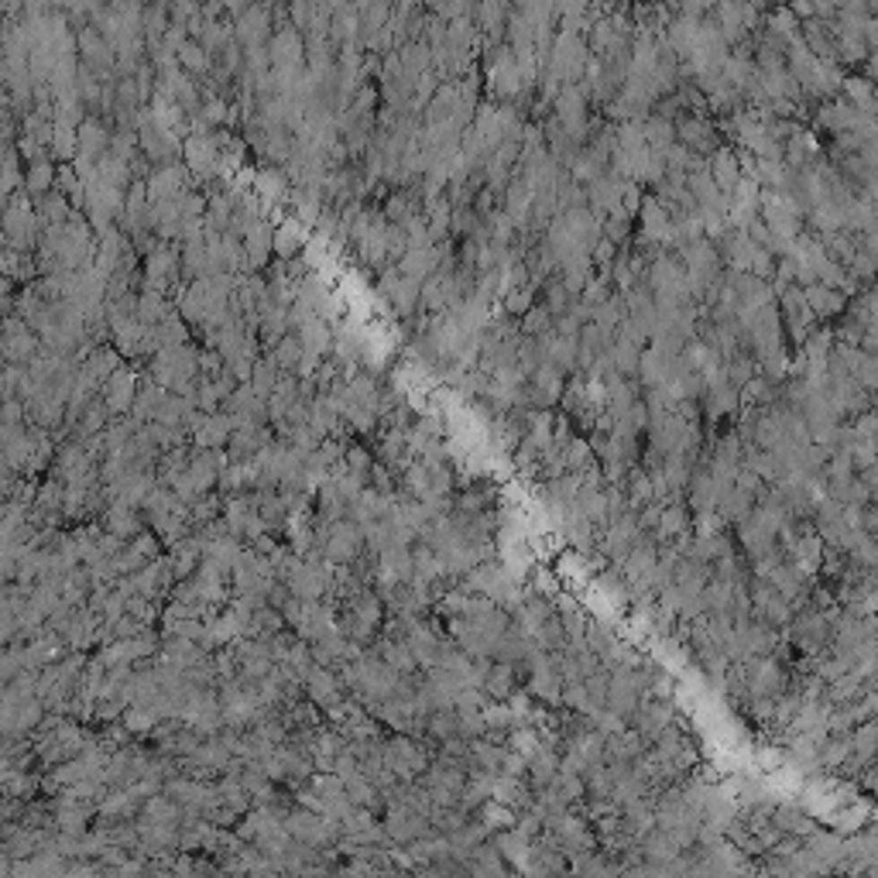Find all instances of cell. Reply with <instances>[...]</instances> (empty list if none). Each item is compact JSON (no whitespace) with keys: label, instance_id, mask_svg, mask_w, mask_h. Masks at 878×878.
Segmentation results:
<instances>
[{"label":"cell","instance_id":"6da1fadb","mask_svg":"<svg viewBox=\"0 0 878 878\" xmlns=\"http://www.w3.org/2000/svg\"><path fill=\"white\" fill-rule=\"evenodd\" d=\"M742 676L748 697H779L789 686V673L776 656H752L742 659Z\"/></svg>","mask_w":878,"mask_h":878},{"label":"cell","instance_id":"7a4b0ae2","mask_svg":"<svg viewBox=\"0 0 878 878\" xmlns=\"http://www.w3.org/2000/svg\"><path fill=\"white\" fill-rule=\"evenodd\" d=\"M549 103H552V117L560 120L566 131L584 144L587 141V93L580 90V83H563Z\"/></svg>","mask_w":878,"mask_h":878},{"label":"cell","instance_id":"3957f363","mask_svg":"<svg viewBox=\"0 0 878 878\" xmlns=\"http://www.w3.org/2000/svg\"><path fill=\"white\" fill-rule=\"evenodd\" d=\"M676 124V141L690 148L693 155H714L717 148H721V131H717V124H710L707 117H697V114H680V117L673 120Z\"/></svg>","mask_w":878,"mask_h":878},{"label":"cell","instance_id":"277c9868","mask_svg":"<svg viewBox=\"0 0 878 878\" xmlns=\"http://www.w3.org/2000/svg\"><path fill=\"white\" fill-rule=\"evenodd\" d=\"M381 827H385V838H388L391 844H412V840L432 834L430 817L409 810L405 803H388V817H385Z\"/></svg>","mask_w":878,"mask_h":878},{"label":"cell","instance_id":"5b68a950","mask_svg":"<svg viewBox=\"0 0 878 878\" xmlns=\"http://www.w3.org/2000/svg\"><path fill=\"white\" fill-rule=\"evenodd\" d=\"M676 714H680V707H676V700H659V697H642L639 700V707L631 710V727L642 735L645 742L652 744V738L663 731L665 724H673L676 721Z\"/></svg>","mask_w":878,"mask_h":878},{"label":"cell","instance_id":"8992f818","mask_svg":"<svg viewBox=\"0 0 878 878\" xmlns=\"http://www.w3.org/2000/svg\"><path fill=\"white\" fill-rule=\"evenodd\" d=\"M639 220H642V230H639V244L642 248H669V227H673V220H669V210H665L656 196L642 199Z\"/></svg>","mask_w":878,"mask_h":878},{"label":"cell","instance_id":"52a82bcc","mask_svg":"<svg viewBox=\"0 0 878 878\" xmlns=\"http://www.w3.org/2000/svg\"><path fill=\"white\" fill-rule=\"evenodd\" d=\"M628 178H618L614 172H604V176H597L594 182H587V210L597 216V220H604L607 213H614V210H622V189H625Z\"/></svg>","mask_w":878,"mask_h":878},{"label":"cell","instance_id":"ba28073f","mask_svg":"<svg viewBox=\"0 0 878 878\" xmlns=\"http://www.w3.org/2000/svg\"><path fill=\"white\" fill-rule=\"evenodd\" d=\"M868 117H872V114H861V110H855L848 100L830 97L817 110V117H813V120H817V127L830 131V135H844V131H858Z\"/></svg>","mask_w":878,"mask_h":878},{"label":"cell","instance_id":"9c48e42d","mask_svg":"<svg viewBox=\"0 0 878 878\" xmlns=\"http://www.w3.org/2000/svg\"><path fill=\"white\" fill-rule=\"evenodd\" d=\"M800 844L820 861V865H823V868H827V872H834V865L844 858V834H838V830H820L817 827V830H810Z\"/></svg>","mask_w":878,"mask_h":878},{"label":"cell","instance_id":"30bf717a","mask_svg":"<svg viewBox=\"0 0 878 878\" xmlns=\"http://www.w3.org/2000/svg\"><path fill=\"white\" fill-rule=\"evenodd\" d=\"M803 299H806V306H810V313L820 319H834L848 309V295H840L838 289H827V285H820V282H810V285H803Z\"/></svg>","mask_w":878,"mask_h":878},{"label":"cell","instance_id":"8fae6325","mask_svg":"<svg viewBox=\"0 0 878 878\" xmlns=\"http://www.w3.org/2000/svg\"><path fill=\"white\" fill-rule=\"evenodd\" d=\"M552 656V652H549ZM526 690L535 697V703H546V707H560V690H563V680L556 673V665H539L526 673Z\"/></svg>","mask_w":878,"mask_h":878},{"label":"cell","instance_id":"7c38bea8","mask_svg":"<svg viewBox=\"0 0 878 878\" xmlns=\"http://www.w3.org/2000/svg\"><path fill=\"white\" fill-rule=\"evenodd\" d=\"M707 172L710 178L717 182V189L724 193H731L735 186H738V178H742V161H738V152L735 148H717L714 155H707Z\"/></svg>","mask_w":878,"mask_h":878},{"label":"cell","instance_id":"4fadbf2b","mask_svg":"<svg viewBox=\"0 0 878 878\" xmlns=\"http://www.w3.org/2000/svg\"><path fill=\"white\" fill-rule=\"evenodd\" d=\"M827 820L834 823L838 834H855L872 820V803H868V796H851L848 803H840Z\"/></svg>","mask_w":878,"mask_h":878},{"label":"cell","instance_id":"5bb4252c","mask_svg":"<svg viewBox=\"0 0 878 878\" xmlns=\"http://www.w3.org/2000/svg\"><path fill=\"white\" fill-rule=\"evenodd\" d=\"M700 402H703L707 419H710V422H721L724 415H735V412H738V388L727 385V381H721V385H707L700 395Z\"/></svg>","mask_w":878,"mask_h":878},{"label":"cell","instance_id":"9a60e30c","mask_svg":"<svg viewBox=\"0 0 878 878\" xmlns=\"http://www.w3.org/2000/svg\"><path fill=\"white\" fill-rule=\"evenodd\" d=\"M481 690L488 693V700H508L515 690H518V665H511V663H491V669H488V676H484V683H481Z\"/></svg>","mask_w":878,"mask_h":878},{"label":"cell","instance_id":"2e32d148","mask_svg":"<svg viewBox=\"0 0 878 878\" xmlns=\"http://www.w3.org/2000/svg\"><path fill=\"white\" fill-rule=\"evenodd\" d=\"M491 844L501 851V858L508 861V868H518V872H526V861H528V838H522L515 827H505V830H494L491 834Z\"/></svg>","mask_w":878,"mask_h":878},{"label":"cell","instance_id":"e0dca14e","mask_svg":"<svg viewBox=\"0 0 878 878\" xmlns=\"http://www.w3.org/2000/svg\"><path fill=\"white\" fill-rule=\"evenodd\" d=\"M690 518H693V511H690L683 501H669V505H663V511H659V526H656V543H669V539L690 532Z\"/></svg>","mask_w":878,"mask_h":878},{"label":"cell","instance_id":"ac0fdd59","mask_svg":"<svg viewBox=\"0 0 878 878\" xmlns=\"http://www.w3.org/2000/svg\"><path fill=\"white\" fill-rule=\"evenodd\" d=\"M840 93H844V100H848L855 110L875 117V83H872L868 76H844L840 79Z\"/></svg>","mask_w":878,"mask_h":878},{"label":"cell","instance_id":"d6986e66","mask_svg":"<svg viewBox=\"0 0 878 878\" xmlns=\"http://www.w3.org/2000/svg\"><path fill=\"white\" fill-rule=\"evenodd\" d=\"M642 351H645V347H639L635 340H628V336H618V333H614V340H611V347H607V357H611V364H614V371H618V374L635 378Z\"/></svg>","mask_w":878,"mask_h":878},{"label":"cell","instance_id":"ffe728a7","mask_svg":"<svg viewBox=\"0 0 878 878\" xmlns=\"http://www.w3.org/2000/svg\"><path fill=\"white\" fill-rule=\"evenodd\" d=\"M820 769H844L851 761V735H827L817 748Z\"/></svg>","mask_w":878,"mask_h":878},{"label":"cell","instance_id":"44dd1931","mask_svg":"<svg viewBox=\"0 0 878 878\" xmlns=\"http://www.w3.org/2000/svg\"><path fill=\"white\" fill-rule=\"evenodd\" d=\"M642 135L652 152H665L676 141V124L663 114H648V117H642Z\"/></svg>","mask_w":878,"mask_h":878},{"label":"cell","instance_id":"7402d4cb","mask_svg":"<svg viewBox=\"0 0 878 878\" xmlns=\"http://www.w3.org/2000/svg\"><path fill=\"white\" fill-rule=\"evenodd\" d=\"M752 508H755V494L735 484V488L717 501V515H721L724 522H742L744 515H752Z\"/></svg>","mask_w":878,"mask_h":878},{"label":"cell","instance_id":"603a6c76","mask_svg":"<svg viewBox=\"0 0 878 878\" xmlns=\"http://www.w3.org/2000/svg\"><path fill=\"white\" fill-rule=\"evenodd\" d=\"M563 464H566V474H584V470L597 467V456H594V449L587 439H580L577 432L569 436V443L563 447Z\"/></svg>","mask_w":878,"mask_h":878},{"label":"cell","instance_id":"cb8c5ba5","mask_svg":"<svg viewBox=\"0 0 878 878\" xmlns=\"http://www.w3.org/2000/svg\"><path fill=\"white\" fill-rule=\"evenodd\" d=\"M731 601H735V584H727L721 577H710L707 587H703V604L710 614H727L731 611ZM731 618V614H727Z\"/></svg>","mask_w":878,"mask_h":878},{"label":"cell","instance_id":"d4e9b609","mask_svg":"<svg viewBox=\"0 0 878 878\" xmlns=\"http://www.w3.org/2000/svg\"><path fill=\"white\" fill-rule=\"evenodd\" d=\"M546 361H552V364H556L563 374L577 371V336H563V333H556V336H552V343H549V351H546Z\"/></svg>","mask_w":878,"mask_h":878},{"label":"cell","instance_id":"484cf974","mask_svg":"<svg viewBox=\"0 0 878 878\" xmlns=\"http://www.w3.org/2000/svg\"><path fill=\"white\" fill-rule=\"evenodd\" d=\"M755 374H759V368H755V357L752 353L735 351L731 357H724V378H727V385L742 388L744 381H752Z\"/></svg>","mask_w":878,"mask_h":878},{"label":"cell","instance_id":"4316f807","mask_svg":"<svg viewBox=\"0 0 878 878\" xmlns=\"http://www.w3.org/2000/svg\"><path fill=\"white\" fill-rule=\"evenodd\" d=\"M474 817L481 820L491 834H494V830H505V827H511V823H515V810H511V806H505V803H498V800H484L477 810H474Z\"/></svg>","mask_w":878,"mask_h":878},{"label":"cell","instance_id":"83f0119b","mask_svg":"<svg viewBox=\"0 0 878 878\" xmlns=\"http://www.w3.org/2000/svg\"><path fill=\"white\" fill-rule=\"evenodd\" d=\"M422 735H426L430 742H443V738H449V735H456V710H453V707H443V710L426 714Z\"/></svg>","mask_w":878,"mask_h":878},{"label":"cell","instance_id":"f1b7e54d","mask_svg":"<svg viewBox=\"0 0 878 878\" xmlns=\"http://www.w3.org/2000/svg\"><path fill=\"white\" fill-rule=\"evenodd\" d=\"M765 28H772L776 35H782L786 41H793V39H800V18L786 7V4H776L769 14H765Z\"/></svg>","mask_w":878,"mask_h":878},{"label":"cell","instance_id":"f546056e","mask_svg":"<svg viewBox=\"0 0 878 878\" xmlns=\"http://www.w3.org/2000/svg\"><path fill=\"white\" fill-rule=\"evenodd\" d=\"M532 642L539 645L543 652H556V648H563V642H566V635H563V625H560V614H552V618H546L543 625L535 628L532 635H528Z\"/></svg>","mask_w":878,"mask_h":878},{"label":"cell","instance_id":"4dcf8cb0","mask_svg":"<svg viewBox=\"0 0 878 878\" xmlns=\"http://www.w3.org/2000/svg\"><path fill=\"white\" fill-rule=\"evenodd\" d=\"M381 659H385L395 673H415V656H412L409 645L402 642V639L381 642Z\"/></svg>","mask_w":878,"mask_h":878},{"label":"cell","instance_id":"1f68e13d","mask_svg":"<svg viewBox=\"0 0 878 878\" xmlns=\"http://www.w3.org/2000/svg\"><path fill=\"white\" fill-rule=\"evenodd\" d=\"M552 330V313H549L543 302H532L526 313H522V326L518 333H526V336H539V333Z\"/></svg>","mask_w":878,"mask_h":878},{"label":"cell","instance_id":"d6a6232c","mask_svg":"<svg viewBox=\"0 0 878 878\" xmlns=\"http://www.w3.org/2000/svg\"><path fill=\"white\" fill-rule=\"evenodd\" d=\"M601 234L607 240H614V244H628L631 240V216L625 210H614V213H607L601 220Z\"/></svg>","mask_w":878,"mask_h":878},{"label":"cell","instance_id":"836d02e7","mask_svg":"<svg viewBox=\"0 0 878 878\" xmlns=\"http://www.w3.org/2000/svg\"><path fill=\"white\" fill-rule=\"evenodd\" d=\"M535 292H539V285L535 282H526V285H518V289H508L501 299H505V313L508 316H522L535 302Z\"/></svg>","mask_w":878,"mask_h":878},{"label":"cell","instance_id":"e575fe53","mask_svg":"<svg viewBox=\"0 0 878 878\" xmlns=\"http://www.w3.org/2000/svg\"><path fill=\"white\" fill-rule=\"evenodd\" d=\"M573 299H577V295L566 292L563 282H552V285H549V282H543V306L552 313V319H556V316H563L566 309H569V302H573Z\"/></svg>","mask_w":878,"mask_h":878},{"label":"cell","instance_id":"d590c367","mask_svg":"<svg viewBox=\"0 0 878 878\" xmlns=\"http://www.w3.org/2000/svg\"><path fill=\"white\" fill-rule=\"evenodd\" d=\"M488 727H484V714H481V707H470V710H456V735L460 738H481Z\"/></svg>","mask_w":878,"mask_h":878},{"label":"cell","instance_id":"8d00e7d4","mask_svg":"<svg viewBox=\"0 0 878 878\" xmlns=\"http://www.w3.org/2000/svg\"><path fill=\"white\" fill-rule=\"evenodd\" d=\"M227 430H230V419L210 415L206 422H199L196 439H199V447H216V443H223V439H227Z\"/></svg>","mask_w":878,"mask_h":878},{"label":"cell","instance_id":"74e56055","mask_svg":"<svg viewBox=\"0 0 878 878\" xmlns=\"http://www.w3.org/2000/svg\"><path fill=\"white\" fill-rule=\"evenodd\" d=\"M556 789H560V796L566 800V806H577V803L587 796V786H584V776H573V772H556Z\"/></svg>","mask_w":878,"mask_h":878},{"label":"cell","instance_id":"f35d334b","mask_svg":"<svg viewBox=\"0 0 878 878\" xmlns=\"http://www.w3.org/2000/svg\"><path fill=\"white\" fill-rule=\"evenodd\" d=\"M607 680H611V673H607L604 665H601V669H594L590 676H584V690H587V697H590V703H594V707H604Z\"/></svg>","mask_w":878,"mask_h":878},{"label":"cell","instance_id":"ab89813d","mask_svg":"<svg viewBox=\"0 0 878 878\" xmlns=\"http://www.w3.org/2000/svg\"><path fill=\"white\" fill-rule=\"evenodd\" d=\"M748 274H755L761 282H769L772 274H776V257L765 251V248H752V257H748Z\"/></svg>","mask_w":878,"mask_h":878},{"label":"cell","instance_id":"60d3db41","mask_svg":"<svg viewBox=\"0 0 878 878\" xmlns=\"http://www.w3.org/2000/svg\"><path fill=\"white\" fill-rule=\"evenodd\" d=\"M848 453H851V464H855V470L875 467V439H855Z\"/></svg>","mask_w":878,"mask_h":878},{"label":"cell","instance_id":"b9f144b4","mask_svg":"<svg viewBox=\"0 0 878 878\" xmlns=\"http://www.w3.org/2000/svg\"><path fill=\"white\" fill-rule=\"evenodd\" d=\"M639 206H642V186L628 178L625 189H622V210H625V213L635 220V216H639Z\"/></svg>","mask_w":878,"mask_h":878},{"label":"cell","instance_id":"7bdbcfd3","mask_svg":"<svg viewBox=\"0 0 878 878\" xmlns=\"http://www.w3.org/2000/svg\"><path fill=\"white\" fill-rule=\"evenodd\" d=\"M110 526H114V532H117V535H131V532H137V522L131 518V511H127V508H117V511L110 515Z\"/></svg>","mask_w":878,"mask_h":878}]
</instances>
